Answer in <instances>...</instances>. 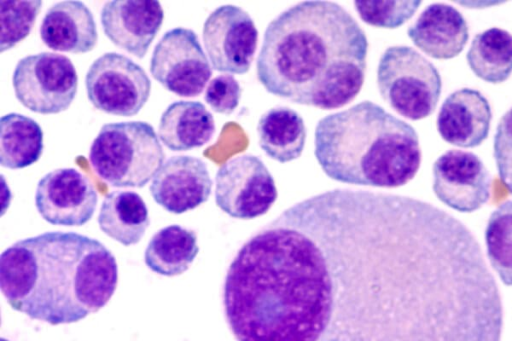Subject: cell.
<instances>
[{"label":"cell","mask_w":512,"mask_h":341,"mask_svg":"<svg viewBox=\"0 0 512 341\" xmlns=\"http://www.w3.org/2000/svg\"><path fill=\"white\" fill-rule=\"evenodd\" d=\"M236 341H501L503 306L473 233L415 198L334 189L284 210L225 277Z\"/></svg>","instance_id":"obj_1"},{"label":"cell","mask_w":512,"mask_h":341,"mask_svg":"<svg viewBox=\"0 0 512 341\" xmlns=\"http://www.w3.org/2000/svg\"><path fill=\"white\" fill-rule=\"evenodd\" d=\"M367 51L364 31L342 6L304 1L268 24L256 63L257 77L275 96L337 109L360 92Z\"/></svg>","instance_id":"obj_2"},{"label":"cell","mask_w":512,"mask_h":341,"mask_svg":"<svg viewBox=\"0 0 512 341\" xmlns=\"http://www.w3.org/2000/svg\"><path fill=\"white\" fill-rule=\"evenodd\" d=\"M118 285L114 255L99 240L51 231L21 239L0 255V289L9 305L51 325L103 308Z\"/></svg>","instance_id":"obj_3"},{"label":"cell","mask_w":512,"mask_h":341,"mask_svg":"<svg viewBox=\"0 0 512 341\" xmlns=\"http://www.w3.org/2000/svg\"><path fill=\"white\" fill-rule=\"evenodd\" d=\"M314 154L331 179L370 187L403 186L421 164L416 130L368 100L320 119Z\"/></svg>","instance_id":"obj_4"},{"label":"cell","mask_w":512,"mask_h":341,"mask_svg":"<svg viewBox=\"0 0 512 341\" xmlns=\"http://www.w3.org/2000/svg\"><path fill=\"white\" fill-rule=\"evenodd\" d=\"M164 159L154 128L144 121L104 124L89 151L94 172L118 188H142L154 178Z\"/></svg>","instance_id":"obj_5"},{"label":"cell","mask_w":512,"mask_h":341,"mask_svg":"<svg viewBox=\"0 0 512 341\" xmlns=\"http://www.w3.org/2000/svg\"><path fill=\"white\" fill-rule=\"evenodd\" d=\"M377 87L395 112L416 121L436 109L442 81L436 67L418 51L409 46H391L379 60Z\"/></svg>","instance_id":"obj_6"},{"label":"cell","mask_w":512,"mask_h":341,"mask_svg":"<svg viewBox=\"0 0 512 341\" xmlns=\"http://www.w3.org/2000/svg\"><path fill=\"white\" fill-rule=\"evenodd\" d=\"M18 101L39 114H57L72 104L78 88V75L70 58L41 52L18 61L12 75Z\"/></svg>","instance_id":"obj_7"},{"label":"cell","mask_w":512,"mask_h":341,"mask_svg":"<svg viewBox=\"0 0 512 341\" xmlns=\"http://www.w3.org/2000/svg\"><path fill=\"white\" fill-rule=\"evenodd\" d=\"M85 87L96 109L130 117L138 114L148 101L151 81L145 70L129 57L107 52L90 65Z\"/></svg>","instance_id":"obj_8"},{"label":"cell","mask_w":512,"mask_h":341,"mask_svg":"<svg viewBox=\"0 0 512 341\" xmlns=\"http://www.w3.org/2000/svg\"><path fill=\"white\" fill-rule=\"evenodd\" d=\"M215 202L237 219L264 215L277 199L275 181L263 161L244 154L225 162L215 177Z\"/></svg>","instance_id":"obj_9"},{"label":"cell","mask_w":512,"mask_h":341,"mask_svg":"<svg viewBox=\"0 0 512 341\" xmlns=\"http://www.w3.org/2000/svg\"><path fill=\"white\" fill-rule=\"evenodd\" d=\"M152 77L165 89L180 97L200 95L212 75L197 34L188 28L167 31L151 56Z\"/></svg>","instance_id":"obj_10"},{"label":"cell","mask_w":512,"mask_h":341,"mask_svg":"<svg viewBox=\"0 0 512 341\" xmlns=\"http://www.w3.org/2000/svg\"><path fill=\"white\" fill-rule=\"evenodd\" d=\"M202 37L213 69L239 75L249 71L258 31L245 10L234 5L216 8L204 22Z\"/></svg>","instance_id":"obj_11"},{"label":"cell","mask_w":512,"mask_h":341,"mask_svg":"<svg viewBox=\"0 0 512 341\" xmlns=\"http://www.w3.org/2000/svg\"><path fill=\"white\" fill-rule=\"evenodd\" d=\"M432 170L434 194L448 207L471 213L490 199L492 178L476 154L448 150L436 159Z\"/></svg>","instance_id":"obj_12"},{"label":"cell","mask_w":512,"mask_h":341,"mask_svg":"<svg viewBox=\"0 0 512 341\" xmlns=\"http://www.w3.org/2000/svg\"><path fill=\"white\" fill-rule=\"evenodd\" d=\"M98 201L90 179L75 168H58L44 175L35 192L41 217L52 225L82 226L94 215Z\"/></svg>","instance_id":"obj_13"},{"label":"cell","mask_w":512,"mask_h":341,"mask_svg":"<svg viewBox=\"0 0 512 341\" xmlns=\"http://www.w3.org/2000/svg\"><path fill=\"white\" fill-rule=\"evenodd\" d=\"M212 184L203 160L179 155L163 163L149 190L154 201L166 211L182 214L205 203L210 197Z\"/></svg>","instance_id":"obj_14"},{"label":"cell","mask_w":512,"mask_h":341,"mask_svg":"<svg viewBox=\"0 0 512 341\" xmlns=\"http://www.w3.org/2000/svg\"><path fill=\"white\" fill-rule=\"evenodd\" d=\"M163 19V8L156 0L108 1L100 14L108 39L139 59L146 55Z\"/></svg>","instance_id":"obj_15"},{"label":"cell","mask_w":512,"mask_h":341,"mask_svg":"<svg viewBox=\"0 0 512 341\" xmlns=\"http://www.w3.org/2000/svg\"><path fill=\"white\" fill-rule=\"evenodd\" d=\"M491 120V107L485 96L478 90L462 88L444 100L436 126L444 141L472 148L488 137Z\"/></svg>","instance_id":"obj_16"},{"label":"cell","mask_w":512,"mask_h":341,"mask_svg":"<svg viewBox=\"0 0 512 341\" xmlns=\"http://www.w3.org/2000/svg\"><path fill=\"white\" fill-rule=\"evenodd\" d=\"M407 34L417 48L435 59L458 56L469 38L465 18L456 8L443 3L427 6Z\"/></svg>","instance_id":"obj_17"},{"label":"cell","mask_w":512,"mask_h":341,"mask_svg":"<svg viewBox=\"0 0 512 341\" xmlns=\"http://www.w3.org/2000/svg\"><path fill=\"white\" fill-rule=\"evenodd\" d=\"M40 37L50 49L74 54L94 49L98 33L93 14L81 1H61L45 13Z\"/></svg>","instance_id":"obj_18"},{"label":"cell","mask_w":512,"mask_h":341,"mask_svg":"<svg viewBox=\"0 0 512 341\" xmlns=\"http://www.w3.org/2000/svg\"><path fill=\"white\" fill-rule=\"evenodd\" d=\"M158 133L171 151H188L202 147L212 139L215 122L201 102L176 101L162 113Z\"/></svg>","instance_id":"obj_19"},{"label":"cell","mask_w":512,"mask_h":341,"mask_svg":"<svg viewBox=\"0 0 512 341\" xmlns=\"http://www.w3.org/2000/svg\"><path fill=\"white\" fill-rule=\"evenodd\" d=\"M100 230L124 246L140 242L150 225L148 208L133 191H112L104 198L99 215Z\"/></svg>","instance_id":"obj_20"},{"label":"cell","mask_w":512,"mask_h":341,"mask_svg":"<svg viewBox=\"0 0 512 341\" xmlns=\"http://www.w3.org/2000/svg\"><path fill=\"white\" fill-rule=\"evenodd\" d=\"M261 149L271 159L287 163L299 158L306 141L302 117L289 107H274L263 113L257 125Z\"/></svg>","instance_id":"obj_21"},{"label":"cell","mask_w":512,"mask_h":341,"mask_svg":"<svg viewBox=\"0 0 512 341\" xmlns=\"http://www.w3.org/2000/svg\"><path fill=\"white\" fill-rule=\"evenodd\" d=\"M198 252L196 232L174 224L158 230L151 237L144 262L154 273L173 277L186 272Z\"/></svg>","instance_id":"obj_22"},{"label":"cell","mask_w":512,"mask_h":341,"mask_svg":"<svg viewBox=\"0 0 512 341\" xmlns=\"http://www.w3.org/2000/svg\"><path fill=\"white\" fill-rule=\"evenodd\" d=\"M43 131L32 118L9 113L0 120V164L22 169L37 162L43 152Z\"/></svg>","instance_id":"obj_23"},{"label":"cell","mask_w":512,"mask_h":341,"mask_svg":"<svg viewBox=\"0 0 512 341\" xmlns=\"http://www.w3.org/2000/svg\"><path fill=\"white\" fill-rule=\"evenodd\" d=\"M466 59L480 79L493 84L506 81L512 73V35L497 27L476 34Z\"/></svg>","instance_id":"obj_24"},{"label":"cell","mask_w":512,"mask_h":341,"mask_svg":"<svg viewBox=\"0 0 512 341\" xmlns=\"http://www.w3.org/2000/svg\"><path fill=\"white\" fill-rule=\"evenodd\" d=\"M490 265L506 286H512V201L501 203L490 215L485 229Z\"/></svg>","instance_id":"obj_25"},{"label":"cell","mask_w":512,"mask_h":341,"mask_svg":"<svg viewBox=\"0 0 512 341\" xmlns=\"http://www.w3.org/2000/svg\"><path fill=\"white\" fill-rule=\"evenodd\" d=\"M42 1H0V52L13 48L31 32Z\"/></svg>","instance_id":"obj_26"},{"label":"cell","mask_w":512,"mask_h":341,"mask_svg":"<svg viewBox=\"0 0 512 341\" xmlns=\"http://www.w3.org/2000/svg\"><path fill=\"white\" fill-rule=\"evenodd\" d=\"M421 1H354L359 17L368 25L394 29L417 11Z\"/></svg>","instance_id":"obj_27"},{"label":"cell","mask_w":512,"mask_h":341,"mask_svg":"<svg viewBox=\"0 0 512 341\" xmlns=\"http://www.w3.org/2000/svg\"><path fill=\"white\" fill-rule=\"evenodd\" d=\"M493 155L499 177L512 194V108L500 119L493 142Z\"/></svg>","instance_id":"obj_28"},{"label":"cell","mask_w":512,"mask_h":341,"mask_svg":"<svg viewBox=\"0 0 512 341\" xmlns=\"http://www.w3.org/2000/svg\"><path fill=\"white\" fill-rule=\"evenodd\" d=\"M239 82L230 74L213 78L205 91V101L213 111L229 115L235 111L241 98Z\"/></svg>","instance_id":"obj_29"}]
</instances>
